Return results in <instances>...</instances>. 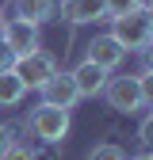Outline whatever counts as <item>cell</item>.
<instances>
[{
	"label": "cell",
	"instance_id": "cell-13",
	"mask_svg": "<svg viewBox=\"0 0 153 160\" xmlns=\"http://www.w3.org/2000/svg\"><path fill=\"white\" fill-rule=\"evenodd\" d=\"M103 8H107V19H119V15H126V12L145 8V0H103Z\"/></svg>",
	"mask_w": 153,
	"mask_h": 160
},
{
	"label": "cell",
	"instance_id": "cell-10",
	"mask_svg": "<svg viewBox=\"0 0 153 160\" xmlns=\"http://www.w3.org/2000/svg\"><path fill=\"white\" fill-rule=\"evenodd\" d=\"M54 8H57V0H15V19L38 27V23H46L54 15Z\"/></svg>",
	"mask_w": 153,
	"mask_h": 160
},
{
	"label": "cell",
	"instance_id": "cell-8",
	"mask_svg": "<svg viewBox=\"0 0 153 160\" xmlns=\"http://www.w3.org/2000/svg\"><path fill=\"white\" fill-rule=\"evenodd\" d=\"M123 57H126V50L115 42L111 34H100V38H92V46H88V57L84 61H92V65H100V69H119L123 65Z\"/></svg>",
	"mask_w": 153,
	"mask_h": 160
},
{
	"label": "cell",
	"instance_id": "cell-1",
	"mask_svg": "<svg viewBox=\"0 0 153 160\" xmlns=\"http://www.w3.org/2000/svg\"><path fill=\"white\" fill-rule=\"evenodd\" d=\"M111 38L126 53L130 50H149V42H153V15H149V8H138V12H126L119 19H111Z\"/></svg>",
	"mask_w": 153,
	"mask_h": 160
},
{
	"label": "cell",
	"instance_id": "cell-14",
	"mask_svg": "<svg viewBox=\"0 0 153 160\" xmlns=\"http://www.w3.org/2000/svg\"><path fill=\"white\" fill-rule=\"evenodd\" d=\"M138 141H142V149L153 145V118H149V114L142 118V126H138Z\"/></svg>",
	"mask_w": 153,
	"mask_h": 160
},
{
	"label": "cell",
	"instance_id": "cell-12",
	"mask_svg": "<svg viewBox=\"0 0 153 160\" xmlns=\"http://www.w3.org/2000/svg\"><path fill=\"white\" fill-rule=\"evenodd\" d=\"M88 160H130V156H126L119 145H115V141H100V145L88 152Z\"/></svg>",
	"mask_w": 153,
	"mask_h": 160
},
{
	"label": "cell",
	"instance_id": "cell-18",
	"mask_svg": "<svg viewBox=\"0 0 153 160\" xmlns=\"http://www.w3.org/2000/svg\"><path fill=\"white\" fill-rule=\"evenodd\" d=\"M134 160H153V156H149V152H142V156H134Z\"/></svg>",
	"mask_w": 153,
	"mask_h": 160
},
{
	"label": "cell",
	"instance_id": "cell-16",
	"mask_svg": "<svg viewBox=\"0 0 153 160\" xmlns=\"http://www.w3.org/2000/svg\"><path fill=\"white\" fill-rule=\"evenodd\" d=\"M12 145H15V133H12V126H4V122H0V156H4Z\"/></svg>",
	"mask_w": 153,
	"mask_h": 160
},
{
	"label": "cell",
	"instance_id": "cell-15",
	"mask_svg": "<svg viewBox=\"0 0 153 160\" xmlns=\"http://www.w3.org/2000/svg\"><path fill=\"white\" fill-rule=\"evenodd\" d=\"M0 160H34V152H31L27 145H19V141H15V145H12L4 156H0Z\"/></svg>",
	"mask_w": 153,
	"mask_h": 160
},
{
	"label": "cell",
	"instance_id": "cell-5",
	"mask_svg": "<svg viewBox=\"0 0 153 160\" xmlns=\"http://www.w3.org/2000/svg\"><path fill=\"white\" fill-rule=\"evenodd\" d=\"M0 38H4V46H8L15 57H23V53H31V50H42V46H38V27L23 23V19H8L4 31H0Z\"/></svg>",
	"mask_w": 153,
	"mask_h": 160
},
{
	"label": "cell",
	"instance_id": "cell-6",
	"mask_svg": "<svg viewBox=\"0 0 153 160\" xmlns=\"http://www.w3.org/2000/svg\"><path fill=\"white\" fill-rule=\"evenodd\" d=\"M38 92H42V103H50V107H61V111H73V103L81 99V95H76V84H73V76H69V72H54V76H50V80H46V84L38 88Z\"/></svg>",
	"mask_w": 153,
	"mask_h": 160
},
{
	"label": "cell",
	"instance_id": "cell-17",
	"mask_svg": "<svg viewBox=\"0 0 153 160\" xmlns=\"http://www.w3.org/2000/svg\"><path fill=\"white\" fill-rule=\"evenodd\" d=\"M12 65H15V53H12V50L4 46V38H0V72H8Z\"/></svg>",
	"mask_w": 153,
	"mask_h": 160
},
{
	"label": "cell",
	"instance_id": "cell-11",
	"mask_svg": "<svg viewBox=\"0 0 153 160\" xmlns=\"http://www.w3.org/2000/svg\"><path fill=\"white\" fill-rule=\"evenodd\" d=\"M23 84H19V76L8 69V72H0V107H15L19 99H23Z\"/></svg>",
	"mask_w": 153,
	"mask_h": 160
},
{
	"label": "cell",
	"instance_id": "cell-4",
	"mask_svg": "<svg viewBox=\"0 0 153 160\" xmlns=\"http://www.w3.org/2000/svg\"><path fill=\"white\" fill-rule=\"evenodd\" d=\"M12 72L19 76L23 88H42L46 80L57 72V61H54V53H46V50H31V53H23V57H15Z\"/></svg>",
	"mask_w": 153,
	"mask_h": 160
},
{
	"label": "cell",
	"instance_id": "cell-9",
	"mask_svg": "<svg viewBox=\"0 0 153 160\" xmlns=\"http://www.w3.org/2000/svg\"><path fill=\"white\" fill-rule=\"evenodd\" d=\"M61 15L73 27H84V23L107 19V8H103V0H61Z\"/></svg>",
	"mask_w": 153,
	"mask_h": 160
},
{
	"label": "cell",
	"instance_id": "cell-7",
	"mask_svg": "<svg viewBox=\"0 0 153 160\" xmlns=\"http://www.w3.org/2000/svg\"><path fill=\"white\" fill-rule=\"evenodd\" d=\"M69 76H73L76 95H81V99H96V95H103V88H107V69L92 65V61H81Z\"/></svg>",
	"mask_w": 153,
	"mask_h": 160
},
{
	"label": "cell",
	"instance_id": "cell-2",
	"mask_svg": "<svg viewBox=\"0 0 153 160\" xmlns=\"http://www.w3.org/2000/svg\"><path fill=\"white\" fill-rule=\"evenodd\" d=\"M27 130H31L34 141L57 145V141H65V133H69V111L50 107V103H38V107L27 114Z\"/></svg>",
	"mask_w": 153,
	"mask_h": 160
},
{
	"label": "cell",
	"instance_id": "cell-3",
	"mask_svg": "<svg viewBox=\"0 0 153 160\" xmlns=\"http://www.w3.org/2000/svg\"><path fill=\"white\" fill-rule=\"evenodd\" d=\"M103 99L111 103V111H119V114H138V111L149 107V99L142 92V80L138 76H107Z\"/></svg>",
	"mask_w": 153,
	"mask_h": 160
},
{
	"label": "cell",
	"instance_id": "cell-19",
	"mask_svg": "<svg viewBox=\"0 0 153 160\" xmlns=\"http://www.w3.org/2000/svg\"><path fill=\"white\" fill-rule=\"evenodd\" d=\"M0 31H4V15H0Z\"/></svg>",
	"mask_w": 153,
	"mask_h": 160
}]
</instances>
